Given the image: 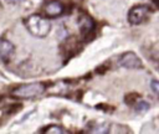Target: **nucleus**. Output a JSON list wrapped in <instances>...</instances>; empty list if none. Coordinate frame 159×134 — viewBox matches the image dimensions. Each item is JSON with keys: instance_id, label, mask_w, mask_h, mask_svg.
Instances as JSON below:
<instances>
[{"instance_id": "f257e3e1", "label": "nucleus", "mask_w": 159, "mask_h": 134, "mask_svg": "<svg viewBox=\"0 0 159 134\" xmlns=\"http://www.w3.org/2000/svg\"><path fill=\"white\" fill-rule=\"evenodd\" d=\"M24 25L27 29V31L39 38L46 37L51 31V24L46 17H42L40 15H30L24 20Z\"/></svg>"}, {"instance_id": "f03ea898", "label": "nucleus", "mask_w": 159, "mask_h": 134, "mask_svg": "<svg viewBox=\"0 0 159 134\" xmlns=\"http://www.w3.org/2000/svg\"><path fill=\"white\" fill-rule=\"evenodd\" d=\"M45 92V86L40 82H35V83H27V84H22L16 87L12 91V96L16 98H35L41 96Z\"/></svg>"}, {"instance_id": "7ed1b4c3", "label": "nucleus", "mask_w": 159, "mask_h": 134, "mask_svg": "<svg viewBox=\"0 0 159 134\" xmlns=\"http://www.w3.org/2000/svg\"><path fill=\"white\" fill-rule=\"evenodd\" d=\"M149 7L147 5H137L132 7L128 12V21L132 25H138L144 21V19L148 16Z\"/></svg>"}, {"instance_id": "20e7f679", "label": "nucleus", "mask_w": 159, "mask_h": 134, "mask_svg": "<svg viewBox=\"0 0 159 134\" xmlns=\"http://www.w3.org/2000/svg\"><path fill=\"white\" fill-rule=\"evenodd\" d=\"M119 65L122 67H124V68H132V69H134V68H142L143 67L140 58L134 52H130V51L129 52H125V53H123L120 56Z\"/></svg>"}, {"instance_id": "39448f33", "label": "nucleus", "mask_w": 159, "mask_h": 134, "mask_svg": "<svg viewBox=\"0 0 159 134\" xmlns=\"http://www.w3.org/2000/svg\"><path fill=\"white\" fill-rule=\"evenodd\" d=\"M63 5L58 0H51L43 5V12L48 17H58L63 14Z\"/></svg>"}, {"instance_id": "423d86ee", "label": "nucleus", "mask_w": 159, "mask_h": 134, "mask_svg": "<svg viewBox=\"0 0 159 134\" xmlns=\"http://www.w3.org/2000/svg\"><path fill=\"white\" fill-rule=\"evenodd\" d=\"M15 51V46L6 38L0 40V58L2 61H9Z\"/></svg>"}, {"instance_id": "0eeeda50", "label": "nucleus", "mask_w": 159, "mask_h": 134, "mask_svg": "<svg viewBox=\"0 0 159 134\" xmlns=\"http://www.w3.org/2000/svg\"><path fill=\"white\" fill-rule=\"evenodd\" d=\"M78 25L81 27L82 34H84V35L88 34L89 31H92V29H93V21L86 15H81V17L78 20Z\"/></svg>"}, {"instance_id": "6e6552de", "label": "nucleus", "mask_w": 159, "mask_h": 134, "mask_svg": "<svg viewBox=\"0 0 159 134\" xmlns=\"http://www.w3.org/2000/svg\"><path fill=\"white\" fill-rule=\"evenodd\" d=\"M41 132L42 133H46V134H63V133H66V130L62 129V128H60L58 125H48L47 128L42 129Z\"/></svg>"}, {"instance_id": "1a4fd4ad", "label": "nucleus", "mask_w": 159, "mask_h": 134, "mask_svg": "<svg viewBox=\"0 0 159 134\" xmlns=\"http://www.w3.org/2000/svg\"><path fill=\"white\" fill-rule=\"evenodd\" d=\"M134 108H135L137 113L143 114V113L148 112V109H149V103H148V102H145V100H139L138 103H135V104H134Z\"/></svg>"}, {"instance_id": "9d476101", "label": "nucleus", "mask_w": 159, "mask_h": 134, "mask_svg": "<svg viewBox=\"0 0 159 134\" xmlns=\"http://www.w3.org/2000/svg\"><path fill=\"white\" fill-rule=\"evenodd\" d=\"M99 127L101 128H93L92 130H91V133H108L109 130H108V125H106V124H99Z\"/></svg>"}, {"instance_id": "9b49d317", "label": "nucleus", "mask_w": 159, "mask_h": 134, "mask_svg": "<svg viewBox=\"0 0 159 134\" xmlns=\"http://www.w3.org/2000/svg\"><path fill=\"white\" fill-rule=\"evenodd\" d=\"M150 88L155 94L159 96V81H152L150 82Z\"/></svg>"}, {"instance_id": "f8f14e48", "label": "nucleus", "mask_w": 159, "mask_h": 134, "mask_svg": "<svg viewBox=\"0 0 159 134\" xmlns=\"http://www.w3.org/2000/svg\"><path fill=\"white\" fill-rule=\"evenodd\" d=\"M9 2H11V4H20V2H22L24 0H7Z\"/></svg>"}]
</instances>
